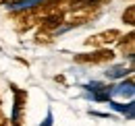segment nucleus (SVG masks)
Segmentation results:
<instances>
[{
    "instance_id": "1",
    "label": "nucleus",
    "mask_w": 135,
    "mask_h": 126,
    "mask_svg": "<svg viewBox=\"0 0 135 126\" xmlns=\"http://www.w3.org/2000/svg\"><path fill=\"white\" fill-rule=\"evenodd\" d=\"M77 64H106L114 60V52L110 48H96L94 52H85V54H75L73 58Z\"/></svg>"
},
{
    "instance_id": "2",
    "label": "nucleus",
    "mask_w": 135,
    "mask_h": 126,
    "mask_svg": "<svg viewBox=\"0 0 135 126\" xmlns=\"http://www.w3.org/2000/svg\"><path fill=\"white\" fill-rule=\"evenodd\" d=\"M118 37H120V31L118 29H106L102 33H96L91 37L85 39V46H91V48H108L110 44H114Z\"/></svg>"
},
{
    "instance_id": "3",
    "label": "nucleus",
    "mask_w": 135,
    "mask_h": 126,
    "mask_svg": "<svg viewBox=\"0 0 135 126\" xmlns=\"http://www.w3.org/2000/svg\"><path fill=\"white\" fill-rule=\"evenodd\" d=\"M118 41V50L125 58H133V52H135V33L129 31V33H120V37L117 39Z\"/></svg>"
},
{
    "instance_id": "4",
    "label": "nucleus",
    "mask_w": 135,
    "mask_h": 126,
    "mask_svg": "<svg viewBox=\"0 0 135 126\" xmlns=\"http://www.w3.org/2000/svg\"><path fill=\"white\" fill-rule=\"evenodd\" d=\"M33 41L37 44V46H50V44H54V33L37 29V33H35V37H33Z\"/></svg>"
},
{
    "instance_id": "5",
    "label": "nucleus",
    "mask_w": 135,
    "mask_h": 126,
    "mask_svg": "<svg viewBox=\"0 0 135 126\" xmlns=\"http://www.w3.org/2000/svg\"><path fill=\"white\" fill-rule=\"evenodd\" d=\"M123 23L129 25V27H133V23H135V6L133 4H129V6L123 10Z\"/></svg>"
},
{
    "instance_id": "6",
    "label": "nucleus",
    "mask_w": 135,
    "mask_h": 126,
    "mask_svg": "<svg viewBox=\"0 0 135 126\" xmlns=\"http://www.w3.org/2000/svg\"><path fill=\"white\" fill-rule=\"evenodd\" d=\"M54 81H56V83H62V85L67 83V81H65V77H62V75H56V77H54Z\"/></svg>"
},
{
    "instance_id": "7",
    "label": "nucleus",
    "mask_w": 135,
    "mask_h": 126,
    "mask_svg": "<svg viewBox=\"0 0 135 126\" xmlns=\"http://www.w3.org/2000/svg\"><path fill=\"white\" fill-rule=\"evenodd\" d=\"M19 2H25V0H4V4H19Z\"/></svg>"
},
{
    "instance_id": "8",
    "label": "nucleus",
    "mask_w": 135,
    "mask_h": 126,
    "mask_svg": "<svg viewBox=\"0 0 135 126\" xmlns=\"http://www.w3.org/2000/svg\"><path fill=\"white\" fill-rule=\"evenodd\" d=\"M0 4H4V0H0Z\"/></svg>"
}]
</instances>
